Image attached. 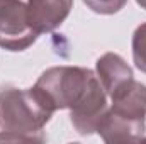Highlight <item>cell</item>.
Returning <instances> with one entry per match:
<instances>
[{
  "label": "cell",
  "instance_id": "cell-8",
  "mask_svg": "<svg viewBox=\"0 0 146 144\" xmlns=\"http://www.w3.org/2000/svg\"><path fill=\"white\" fill-rule=\"evenodd\" d=\"M133 61L139 71L146 73V22L138 26L133 34Z\"/></svg>",
  "mask_w": 146,
  "mask_h": 144
},
{
  "label": "cell",
  "instance_id": "cell-2",
  "mask_svg": "<svg viewBox=\"0 0 146 144\" xmlns=\"http://www.w3.org/2000/svg\"><path fill=\"white\" fill-rule=\"evenodd\" d=\"M53 114L33 87H0V141H44L42 129Z\"/></svg>",
  "mask_w": 146,
  "mask_h": 144
},
{
  "label": "cell",
  "instance_id": "cell-5",
  "mask_svg": "<svg viewBox=\"0 0 146 144\" xmlns=\"http://www.w3.org/2000/svg\"><path fill=\"white\" fill-rule=\"evenodd\" d=\"M110 110L124 119L146 122V85L131 78L110 95Z\"/></svg>",
  "mask_w": 146,
  "mask_h": 144
},
{
  "label": "cell",
  "instance_id": "cell-1",
  "mask_svg": "<svg viewBox=\"0 0 146 144\" xmlns=\"http://www.w3.org/2000/svg\"><path fill=\"white\" fill-rule=\"evenodd\" d=\"M33 88L53 112L70 110V120L80 136L97 132V126L109 108L100 80L88 68H48Z\"/></svg>",
  "mask_w": 146,
  "mask_h": 144
},
{
  "label": "cell",
  "instance_id": "cell-10",
  "mask_svg": "<svg viewBox=\"0 0 146 144\" xmlns=\"http://www.w3.org/2000/svg\"><path fill=\"white\" fill-rule=\"evenodd\" d=\"M136 3H138L141 9H145V10H146V0H136Z\"/></svg>",
  "mask_w": 146,
  "mask_h": 144
},
{
  "label": "cell",
  "instance_id": "cell-3",
  "mask_svg": "<svg viewBox=\"0 0 146 144\" xmlns=\"http://www.w3.org/2000/svg\"><path fill=\"white\" fill-rule=\"evenodd\" d=\"M39 37L27 15V3L9 0L0 5V48L7 51H24Z\"/></svg>",
  "mask_w": 146,
  "mask_h": 144
},
{
  "label": "cell",
  "instance_id": "cell-9",
  "mask_svg": "<svg viewBox=\"0 0 146 144\" xmlns=\"http://www.w3.org/2000/svg\"><path fill=\"white\" fill-rule=\"evenodd\" d=\"M92 12L100 14V15H112L117 14L127 0H82Z\"/></svg>",
  "mask_w": 146,
  "mask_h": 144
},
{
  "label": "cell",
  "instance_id": "cell-11",
  "mask_svg": "<svg viewBox=\"0 0 146 144\" xmlns=\"http://www.w3.org/2000/svg\"><path fill=\"white\" fill-rule=\"evenodd\" d=\"M5 2H9V0H0V5H2V3H5Z\"/></svg>",
  "mask_w": 146,
  "mask_h": 144
},
{
  "label": "cell",
  "instance_id": "cell-7",
  "mask_svg": "<svg viewBox=\"0 0 146 144\" xmlns=\"http://www.w3.org/2000/svg\"><path fill=\"white\" fill-rule=\"evenodd\" d=\"M97 78L100 80L104 90L107 95H112L119 87H122L126 81L134 78L131 66L115 53H106L97 59Z\"/></svg>",
  "mask_w": 146,
  "mask_h": 144
},
{
  "label": "cell",
  "instance_id": "cell-4",
  "mask_svg": "<svg viewBox=\"0 0 146 144\" xmlns=\"http://www.w3.org/2000/svg\"><path fill=\"white\" fill-rule=\"evenodd\" d=\"M73 0H27V15L37 34L56 31L70 15Z\"/></svg>",
  "mask_w": 146,
  "mask_h": 144
},
{
  "label": "cell",
  "instance_id": "cell-6",
  "mask_svg": "<svg viewBox=\"0 0 146 144\" xmlns=\"http://www.w3.org/2000/svg\"><path fill=\"white\" fill-rule=\"evenodd\" d=\"M146 122H134L114 114L110 108L97 126V134L106 143H138L143 139Z\"/></svg>",
  "mask_w": 146,
  "mask_h": 144
}]
</instances>
